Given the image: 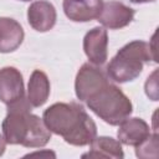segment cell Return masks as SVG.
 <instances>
[{"label": "cell", "instance_id": "obj_10", "mask_svg": "<svg viewBox=\"0 0 159 159\" xmlns=\"http://www.w3.org/2000/svg\"><path fill=\"white\" fill-rule=\"evenodd\" d=\"M103 0H63L62 9L67 19L73 22H88L101 12Z\"/></svg>", "mask_w": 159, "mask_h": 159}, {"label": "cell", "instance_id": "obj_17", "mask_svg": "<svg viewBox=\"0 0 159 159\" xmlns=\"http://www.w3.org/2000/svg\"><path fill=\"white\" fill-rule=\"evenodd\" d=\"M5 149H6V140H5L4 135L0 134V157L5 153Z\"/></svg>", "mask_w": 159, "mask_h": 159}, {"label": "cell", "instance_id": "obj_5", "mask_svg": "<svg viewBox=\"0 0 159 159\" xmlns=\"http://www.w3.org/2000/svg\"><path fill=\"white\" fill-rule=\"evenodd\" d=\"M108 81L109 78L101 66H96L91 62L83 63L75 78V93L77 99H80V102H86L89 96Z\"/></svg>", "mask_w": 159, "mask_h": 159}, {"label": "cell", "instance_id": "obj_18", "mask_svg": "<svg viewBox=\"0 0 159 159\" xmlns=\"http://www.w3.org/2000/svg\"><path fill=\"white\" fill-rule=\"evenodd\" d=\"M133 4H149V2H155L157 0H129Z\"/></svg>", "mask_w": 159, "mask_h": 159}, {"label": "cell", "instance_id": "obj_1", "mask_svg": "<svg viewBox=\"0 0 159 159\" xmlns=\"http://www.w3.org/2000/svg\"><path fill=\"white\" fill-rule=\"evenodd\" d=\"M42 119L48 130L75 147L89 145L97 137V125L77 102H57L43 111Z\"/></svg>", "mask_w": 159, "mask_h": 159}, {"label": "cell", "instance_id": "obj_7", "mask_svg": "<svg viewBox=\"0 0 159 159\" xmlns=\"http://www.w3.org/2000/svg\"><path fill=\"white\" fill-rule=\"evenodd\" d=\"M25 96V86L21 72L14 66H5L0 70V102L12 104Z\"/></svg>", "mask_w": 159, "mask_h": 159}, {"label": "cell", "instance_id": "obj_6", "mask_svg": "<svg viewBox=\"0 0 159 159\" xmlns=\"http://www.w3.org/2000/svg\"><path fill=\"white\" fill-rule=\"evenodd\" d=\"M134 15V9L127 6L120 1L109 0L107 2H103L101 12L97 16V20L106 29L119 30L128 26L133 21Z\"/></svg>", "mask_w": 159, "mask_h": 159}, {"label": "cell", "instance_id": "obj_16", "mask_svg": "<svg viewBox=\"0 0 159 159\" xmlns=\"http://www.w3.org/2000/svg\"><path fill=\"white\" fill-rule=\"evenodd\" d=\"M157 73L158 71L155 70L145 82V94L152 99V101H158V84H157Z\"/></svg>", "mask_w": 159, "mask_h": 159}, {"label": "cell", "instance_id": "obj_12", "mask_svg": "<svg viewBox=\"0 0 159 159\" xmlns=\"http://www.w3.org/2000/svg\"><path fill=\"white\" fill-rule=\"evenodd\" d=\"M25 32L20 22L11 17H0V53H10L20 47Z\"/></svg>", "mask_w": 159, "mask_h": 159}, {"label": "cell", "instance_id": "obj_2", "mask_svg": "<svg viewBox=\"0 0 159 159\" xmlns=\"http://www.w3.org/2000/svg\"><path fill=\"white\" fill-rule=\"evenodd\" d=\"M6 107V116L1 123L6 144L42 148L50 142L51 132L42 118L31 113L32 107L26 97Z\"/></svg>", "mask_w": 159, "mask_h": 159}, {"label": "cell", "instance_id": "obj_11", "mask_svg": "<svg viewBox=\"0 0 159 159\" xmlns=\"http://www.w3.org/2000/svg\"><path fill=\"white\" fill-rule=\"evenodd\" d=\"M149 134H150L149 124L139 117H133V118L128 117L124 122L119 124V129L117 130L118 140L122 144L130 147H137Z\"/></svg>", "mask_w": 159, "mask_h": 159}, {"label": "cell", "instance_id": "obj_14", "mask_svg": "<svg viewBox=\"0 0 159 159\" xmlns=\"http://www.w3.org/2000/svg\"><path fill=\"white\" fill-rule=\"evenodd\" d=\"M113 158L122 159L124 158L122 143L112 137L101 135L96 137L89 144V152L84 153L82 158Z\"/></svg>", "mask_w": 159, "mask_h": 159}, {"label": "cell", "instance_id": "obj_9", "mask_svg": "<svg viewBox=\"0 0 159 159\" xmlns=\"http://www.w3.org/2000/svg\"><path fill=\"white\" fill-rule=\"evenodd\" d=\"M57 12L52 2L47 0H36L27 9V22L37 32H47L55 25Z\"/></svg>", "mask_w": 159, "mask_h": 159}, {"label": "cell", "instance_id": "obj_15", "mask_svg": "<svg viewBox=\"0 0 159 159\" xmlns=\"http://www.w3.org/2000/svg\"><path fill=\"white\" fill-rule=\"evenodd\" d=\"M135 148V155L138 158L148 159L158 157V133H150L142 143H139Z\"/></svg>", "mask_w": 159, "mask_h": 159}, {"label": "cell", "instance_id": "obj_19", "mask_svg": "<svg viewBox=\"0 0 159 159\" xmlns=\"http://www.w3.org/2000/svg\"><path fill=\"white\" fill-rule=\"evenodd\" d=\"M19 1H24V2H26V1H31V0H19Z\"/></svg>", "mask_w": 159, "mask_h": 159}, {"label": "cell", "instance_id": "obj_13", "mask_svg": "<svg viewBox=\"0 0 159 159\" xmlns=\"http://www.w3.org/2000/svg\"><path fill=\"white\" fill-rule=\"evenodd\" d=\"M51 92V84L47 75L41 70H34L27 83L26 98L32 108H39L43 106Z\"/></svg>", "mask_w": 159, "mask_h": 159}, {"label": "cell", "instance_id": "obj_8", "mask_svg": "<svg viewBox=\"0 0 159 159\" xmlns=\"http://www.w3.org/2000/svg\"><path fill=\"white\" fill-rule=\"evenodd\" d=\"M83 51L91 63L102 66L108 60V32L104 27L96 26L83 37Z\"/></svg>", "mask_w": 159, "mask_h": 159}, {"label": "cell", "instance_id": "obj_3", "mask_svg": "<svg viewBox=\"0 0 159 159\" xmlns=\"http://www.w3.org/2000/svg\"><path fill=\"white\" fill-rule=\"evenodd\" d=\"M157 63L154 40L148 43L142 40H134L125 43L109 61L106 73L116 83H127L137 80L145 63Z\"/></svg>", "mask_w": 159, "mask_h": 159}, {"label": "cell", "instance_id": "obj_4", "mask_svg": "<svg viewBox=\"0 0 159 159\" xmlns=\"http://www.w3.org/2000/svg\"><path fill=\"white\" fill-rule=\"evenodd\" d=\"M87 107L109 125H119L133 112V104L125 93L108 81L86 99Z\"/></svg>", "mask_w": 159, "mask_h": 159}]
</instances>
